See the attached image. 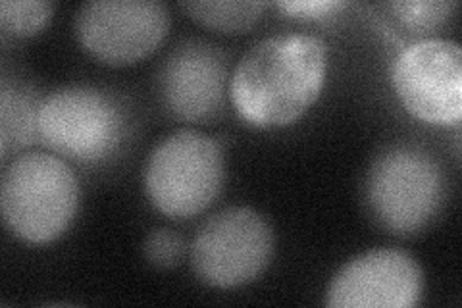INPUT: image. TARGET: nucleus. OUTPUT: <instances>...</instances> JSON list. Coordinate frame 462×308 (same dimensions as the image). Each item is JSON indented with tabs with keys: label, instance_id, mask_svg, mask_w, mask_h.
Masks as SVG:
<instances>
[{
	"label": "nucleus",
	"instance_id": "9",
	"mask_svg": "<svg viewBox=\"0 0 462 308\" xmlns=\"http://www.w3.org/2000/svg\"><path fill=\"white\" fill-rule=\"evenodd\" d=\"M420 264L399 248H374L349 260L331 280V308H412L422 299Z\"/></svg>",
	"mask_w": 462,
	"mask_h": 308
},
{
	"label": "nucleus",
	"instance_id": "8",
	"mask_svg": "<svg viewBox=\"0 0 462 308\" xmlns=\"http://www.w3.org/2000/svg\"><path fill=\"white\" fill-rule=\"evenodd\" d=\"M395 91L418 120L449 126L462 116V51L455 41L422 39L393 64Z\"/></svg>",
	"mask_w": 462,
	"mask_h": 308
},
{
	"label": "nucleus",
	"instance_id": "3",
	"mask_svg": "<svg viewBox=\"0 0 462 308\" xmlns=\"http://www.w3.org/2000/svg\"><path fill=\"white\" fill-rule=\"evenodd\" d=\"M365 197L372 218L382 228L397 236H411L424 229L441 209V168L420 146H389L368 170Z\"/></svg>",
	"mask_w": 462,
	"mask_h": 308
},
{
	"label": "nucleus",
	"instance_id": "11",
	"mask_svg": "<svg viewBox=\"0 0 462 308\" xmlns=\"http://www.w3.org/2000/svg\"><path fill=\"white\" fill-rule=\"evenodd\" d=\"M39 102L33 91L22 81H10L3 78L0 87V137H3V156H8L12 149L33 141L37 134Z\"/></svg>",
	"mask_w": 462,
	"mask_h": 308
},
{
	"label": "nucleus",
	"instance_id": "12",
	"mask_svg": "<svg viewBox=\"0 0 462 308\" xmlns=\"http://www.w3.org/2000/svg\"><path fill=\"white\" fill-rule=\"evenodd\" d=\"M455 8L457 3L453 0H407L375 6V10L383 12L378 20L393 37H426L449 20Z\"/></svg>",
	"mask_w": 462,
	"mask_h": 308
},
{
	"label": "nucleus",
	"instance_id": "16",
	"mask_svg": "<svg viewBox=\"0 0 462 308\" xmlns=\"http://www.w3.org/2000/svg\"><path fill=\"white\" fill-rule=\"evenodd\" d=\"M276 6L295 18L326 20L337 16L346 3L343 0H287V3H278Z\"/></svg>",
	"mask_w": 462,
	"mask_h": 308
},
{
	"label": "nucleus",
	"instance_id": "13",
	"mask_svg": "<svg viewBox=\"0 0 462 308\" xmlns=\"http://www.w3.org/2000/svg\"><path fill=\"white\" fill-rule=\"evenodd\" d=\"M181 8L189 14V16L207 25L210 29H218L226 33H239L245 29L253 27L260 16H263L264 3H253V0H195V3H181Z\"/></svg>",
	"mask_w": 462,
	"mask_h": 308
},
{
	"label": "nucleus",
	"instance_id": "14",
	"mask_svg": "<svg viewBox=\"0 0 462 308\" xmlns=\"http://www.w3.org/2000/svg\"><path fill=\"white\" fill-rule=\"evenodd\" d=\"M54 12L45 0H3L0 3V29L6 37H32L45 27Z\"/></svg>",
	"mask_w": 462,
	"mask_h": 308
},
{
	"label": "nucleus",
	"instance_id": "10",
	"mask_svg": "<svg viewBox=\"0 0 462 308\" xmlns=\"http://www.w3.org/2000/svg\"><path fill=\"white\" fill-rule=\"evenodd\" d=\"M226 56L208 41H185L173 49L158 73L166 108L180 120H208L222 108Z\"/></svg>",
	"mask_w": 462,
	"mask_h": 308
},
{
	"label": "nucleus",
	"instance_id": "1",
	"mask_svg": "<svg viewBox=\"0 0 462 308\" xmlns=\"http://www.w3.org/2000/svg\"><path fill=\"white\" fill-rule=\"evenodd\" d=\"M328 71L326 42L309 33L258 41L231 76V100L241 118L263 129L300 118L320 97Z\"/></svg>",
	"mask_w": 462,
	"mask_h": 308
},
{
	"label": "nucleus",
	"instance_id": "7",
	"mask_svg": "<svg viewBox=\"0 0 462 308\" xmlns=\"http://www.w3.org/2000/svg\"><path fill=\"white\" fill-rule=\"evenodd\" d=\"M168 10L158 0H91L76 14L81 47L110 66L134 64L164 41Z\"/></svg>",
	"mask_w": 462,
	"mask_h": 308
},
{
	"label": "nucleus",
	"instance_id": "6",
	"mask_svg": "<svg viewBox=\"0 0 462 308\" xmlns=\"http://www.w3.org/2000/svg\"><path fill=\"white\" fill-rule=\"evenodd\" d=\"M273 233L266 218L247 207L226 209L202 226L191 247V266L202 284L231 289L266 270Z\"/></svg>",
	"mask_w": 462,
	"mask_h": 308
},
{
	"label": "nucleus",
	"instance_id": "5",
	"mask_svg": "<svg viewBox=\"0 0 462 308\" xmlns=\"http://www.w3.org/2000/svg\"><path fill=\"white\" fill-rule=\"evenodd\" d=\"M37 135L51 151L79 163H98L122 145L125 114L112 95L68 85L39 100Z\"/></svg>",
	"mask_w": 462,
	"mask_h": 308
},
{
	"label": "nucleus",
	"instance_id": "4",
	"mask_svg": "<svg viewBox=\"0 0 462 308\" xmlns=\"http://www.w3.org/2000/svg\"><path fill=\"white\" fill-rule=\"evenodd\" d=\"M220 143L195 129L166 137L149 156L144 187L154 207L170 218H191L218 197L224 185Z\"/></svg>",
	"mask_w": 462,
	"mask_h": 308
},
{
	"label": "nucleus",
	"instance_id": "15",
	"mask_svg": "<svg viewBox=\"0 0 462 308\" xmlns=\"http://www.w3.org/2000/svg\"><path fill=\"white\" fill-rule=\"evenodd\" d=\"M185 243L171 229H154L144 241V257L156 268H173L181 260Z\"/></svg>",
	"mask_w": 462,
	"mask_h": 308
},
{
	"label": "nucleus",
	"instance_id": "2",
	"mask_svg": "<svg viewBox=\"0 0 462 308\" xmlns=\"http://www.w3.org/2000/svg\"><path fill=\"white\" fill-rule=\"evenodd\" d=\"M0 207L14 236L27 243H51L76 218L79 183L62 158L27 153L5 170Z\"/></svg>",
	"mask_w": 462,
	"mask_h": 308
}]
</instances>
